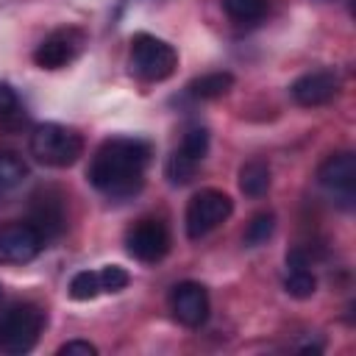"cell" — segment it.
<instances>
[{
    "label": "cell",
    "mask_w": 356,
    "mask_h": 356,
    "mask_svg": "<svg viewBox=\"0 0 356 356\" xmlns=\"http://www.w3.org/2000/svg\"><path fill=\"white\" fill-rule=\"evenodd\" d=\"M150 161V145L142 139H106L92 164H89V184L108 197H131L145 184V167Z\"/></svg>",
    "instance_id": "cell-1"
},
{
    "label": "cell",
    "mask_w": 356,
    "mask_h": 356,
    "mask_svg": "<svg viewBox=\"0 0 356 356\" xmlns=\"http://www.w3.org/2000/svg\"><path fill=\"white\" fill-rule=\"evenodd\" d=\"M31 156L47 167H70L83 153V136L58 122H39L31 131Z\"/></svg>",
    "instance_id": "cell-2"
},
{
    "label": "cell",
    "mask_w": 356,
    "mask_h": 356,
    "mask_svg": "<svg viewBox=\"0 0 356 356\" xmlns=\"http://www.w3.org/2000/svg\"><path fill=\"white\" fill-rule=\"evenodd\" d=\"M44 328V312L31 303H17L0 312V353H28Z\"/></svg>",
    "instance_id": "cell-3"
},
{
    "label": "cell",
    "mask_w": 356,
    "mask_h": 356,
    "mask_svg": "<svg viewBox=\"0 0 356 356\" xmlns=\"http://www.w3.org/2000/svg\"><path fill=\"white\" fill-rule=\"evenodd\" d=\"M178 67V53L170 42L153 33H136L131 39V72L142 81H167Z\"/></svg>",
    "instance_id": "cell-4"
},
{
    "label": "cell",
    "mask_w": 356,
    "mask_h": 356,
    "mask_svg": "<svg viewBox=\"0 0 356 356\" xmlns=\"http://www.w3.org/2000/svg\"><path fill=\"white\" fill-rule=\"evenodd\" d=\"M231 211H234V200L225 192H220V189H200L186 203V214H184L186 236L189 239L206 236L209 231L222 225L231 217Z\"/></svg>",
    "instance_id": "cell-5"
},
{
    "label": "cell",
    "mask_w": 356,
    "mask_h": 356,
    "mask_svg": "<svg viewBox=\"0 0 356 356\" xmlns=\"http://www.w3.org/2000/svg\"><path fill=\"white\" fill-rule=\"evenodd\" d=\"M44 248L39 231L25 222H8L0 228V264H28Z\"/></svg>",
    "instance_id": "cell-6"
},
{
    "label": "cell",
    "mask_w": 356,
    "mask_h": 356,
    "mask_svg": "<svg viewBox=\"0 0 356 356\" xmlns=\"http://www.w3.org/2000/svg\"><path fill=\"white\" fill-rule=\"evenodd\" d=\"M125 248H128V253L134 259L147 261V264H156L170 250V234H167L164 222H159V220H139L136 225L128 228Z\"/></svg>",
    "instance_id": "cell-7"
},
{
    "label": "cell",
    "mask_w": 356,
    "mask_h": 356,
    "mask_svg": "<svg viewBox=\"0 0 356 356\" xmlns=\"http://www.w3.org/2000/svg\"><path fill=\"white\" fill-rule=\"evenodd\" d=\"M170 312L186 328H200L209 320V292L197 281H181L170 289Z\"/></svg>",
    "instance_id": "cell-8"
},
{
    "label": "cell",
    "mask_w": 356,
    "mask_h": 356,
    "mask_svg": "<svg viewBox=\"0 0 356 356\" xmlns=\"http://www.w3.org/2000/svg\"><path fill=\"white\" fill-rule=\"evenodd\" d=\"M81 47H83V33L75 28H61L36 44L33 61L42 70H61L81 53Z\"/></svg>",
    "instance_id": "cell-9"
},
{
    "label": "cell",
    "mask_w": 356,
    "mask_h": 356,
    "mask_svg": "<svg viewBox=\"0 0 356 356\" xmlns=\"http://www.w3.org/2000/svg\"><path fill=\"white\" fill-rule=\"evenodd\" d=\"M317 181H320V186L334 192L345 206H350L353 195H356V159H353V153L342 150V153L328 156L317 167Z\"/></svg>",
    "instance_id": "cell-10"
},
{
    "label": "cell",
    "mask_w": 356,
    "mask_h": 356,
    "mask_svg": "<svg viewBox=\"0 0 356 356\" xmlns=\"http://www.w3.org/2000/svg\"><path fill=\"white\" fill-rule=\"evenodd\" d=\"M28 222L39 231V236L44 239V245L56 236H61L64 225H67V214H64V203L61 195L56 189H42L31 197L28 206Z\"/></svg>",
    "instance_id": "cell-11"
},
{
    "label": "cell",
    "mask_w": 356,
    "mask_h": 356,
    "mask_svg": "<svg viewBox=\"0 0 356 356\" xmlns=\"http://www.w3.org/2000/svg\"><path fill=\"white\" fill-rule=\"evenodd\" d=\"M339 92V78L334 70H314V72H303L300 78L292 81L289 95L298 106L303 108H314V106H325L337 97Z\"/></svg>",
    "instance_id": "cell-12"
},
{
    "label": "cell",
    "mask_w": 356,
    "mask_h": 356,
    "mask_svg": "<svg viewBox=\"0 0 356 356\" xmlns=\"http://www.w3.org/2000/svg\"><path fill=\"white\" fill-rule=\"evenodd\" d=\"M231 86H234V75L220 70V72H206V75L195 78V81L186 86V92H189L195 100H217V97H222L225 92H231Z\"/></svg>",
    "instance_id": "cell-13"
},
{
    "label": "cell",
    "mask_w": 356,
    "mask_h": 356,
    "mask_svg": "<svg viewBox=\"0 0 356 356\" xmlns=\"http://www.w3.org/2000/svg\"><path fill=\"white\" fill-rule=\"evenodd\" d=\"M239 189L248 197H261L270 189V167L264 161H259V159L245 161L239 167Z\"/></svg>",
    "instance_id": "cell-14"
},
{
    "label": "cell",
    "mask_w": 356,
    "mask_h": 356,
    "mask_svg": "<svg viewBox=\"0 0 356 356\" xmlns=\"http://www.w3.org/2000/svg\"><path fill=\"white\" fill-rule=\"evenodd\" d=\"M28 178V164L14 150H0V192L19 186Z\"/></svg>",
    "instance_id": "cell-15"
},
{
    "label": "cell",
    "mask_w": 356,
    "mask_h": 356,
    "mask_svg": "<svg viewBox=\"0 0 356 356\" xmlns=\"http://www.w3.org/2000/svg\"><path fill=\"white\" fill-rule=\"evenodd\" d=\"M197 164H200V161L189 159L184 150H175V153L167 159L164 175H167V181H170L172 186H184V184H189V181L195 178V172H197Z\"/></svg>",
    "instance_id": "cell-16"
},
{
    "label": "cell",
    "mask_w": 356,
    "mask_h": 356,
    "mask_svg": "<svg viewBox=\"0 0 356 356\" xmlns=\"http://www.w3.org/2000/svg\"><path fill=\"white\" fill-rule=\"evenodd\" d=\"M273 231H275V214L273 211H259V214L250 217V222L242 234V242L248 248H259L273 236Z\"/></svg>",
    "instance_id": "cell-17"
},
{
    "label": "cell",
    "mask_w": 356,
    "mask_h": 356,
    "mask_svg": "<svg viewBox=\"0 0 356 356\" xmlns=\"http://www.w3.org/2000/svg\"><path fill=\"white\" fill-rule=\"evenodd\" d=\"M225 14L236 22H256L267 11V0H220Z\"/></svg>",
    "instance_id": "cell-18"
},
{
    "label": "cell",
    "mask_w": 356,
    "mask_h": 356,
    "mask_svg": "<svg viewBox=\"0 0 356 356\" xmlns=\"http://www.w3.org/2000/svg\"><path fill=\"white\" fill-rule=\"evenodd\" d=\"M284 289L289 298H298V300H306L314 295L317 289V278L306 270V267H298V270H289L286 278H284Z\"/></svg>",
    "instance_id": "cell-19"
},
{
    "label": "cell",
    "mask_w": 356,
    "mask_h": 356,
    "mask_svg": "<svg viewBox=\"0 0 356 356\" xmlns=\"http://www.w3.org/2000/svg\"><path fill=\"white\" fill-rule=\"evenodd\" d=\"M100 292V275L92 270H81L70 281V298L72 300H92Z\"/></svg>",
    "instance_id": "cell-20"
},
{
    "label": "cell",
    "mask_w": 356,
    "mask_h": 356,
    "mask_svg": "<svg viewBox=\"0 0 356 356\" xmlns=\"http://www.w3.org/2000/svg\"><path fill=\"white\" fill-rule=\"evenodd\" d=\"M0 122L8 128L25 122V114L19 111V97L8 83H0Z\"/></svg>",
    "instance_id": "cell-21"
},
{
    "label": "cell",
    "mask_w": 356,
    "mask_h": 356,
    "mask_svg": "<svg viewBox=\"0 0 356 356\" xmlns=\"http://www.w3.org/2000/svg\"><path fill=\"white\" fill-rule=\"evenodd\" d=\"M178 150H184V153H186L189 159H195V161H203L206 153H209V131H206V128H189V131L184 134V142H181Z\"/></svg>",
    "instance_id": "cell-22"
},
{
    "label": "cell",
    "mask_w": 356,
    "mask_h": 356,
    "mask_svg": "<svg viewBox=\"0 0 356 356\" xmlns=\"http://www.w3.org/2000/svg\"><path fill=\"white\" fill-rule=\"evenodd\" d=\"M97 275H100V292H122L131 281L128 270L120 267V264H106Z\"/></svg>",
    "instance_id": "cell-23"
},
{
    "label": "cell",
    "mask_w": 356,
    "mask_h": 356,
    "mask_svg": "<svg viewBox=\"0 0 356 356\" xmlns=\"http://www.w3.org/2000/svg\"><path fill=\"white\" fill-rule=\"evenodd\" d=\"M58 356H97V348L86 339H72L58 348Z\"/></svg>",
    "instance_id": "cell-24"
},
{
    "label": "cell",
    "mask_w": 356,
    "mask_h": 356,
    "mask_svg": "<svg viewBox=\"0 0 356 356\" xmlns=\"http://www.w3.org/2000/svg\"><path fill=\"white\" fill-rule=\"evenodd\" d=\"M286 267L289 270H298V267H309V253L303 248H292L286 253Z\"/></svg>",
    "instance_id": "cell-25"
},
{
    "label": "cell",
    "mask_w": 356,
    "mask_h": 356,
    "mask_svg": "<svg viewBox=\"0 0 356 356\" xmlns=\"http://www.w3.org/2000/svg\"><path fill=\"white\" fill-rule=\"evenodd\" d=\"M0 300H3V286H0Z\"/></svg>",
    "instance_id": "cell-26"
}]
</instances>
